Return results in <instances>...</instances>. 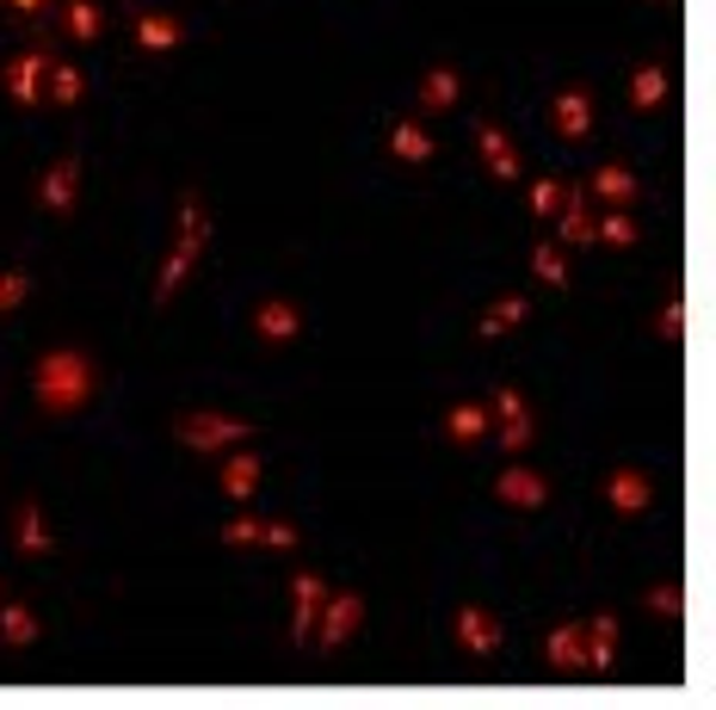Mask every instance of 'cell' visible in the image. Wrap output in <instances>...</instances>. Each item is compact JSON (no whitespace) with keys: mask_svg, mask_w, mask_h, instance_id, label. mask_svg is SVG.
Returning a JSON list of instances; mask_svg holds the SVG:
<instances>
[{"mask_svg":"<svg viewBox=\"0 0 716 710\" xmlns=\"http://www.w3.org/2000/svg\"><path fill=\"white\" fill-rule=\"evenodd\" d=\"M593 229H600L605 241H617V247H631V241H636V223H631V217H605V223H593Z\"/></svg>","mask_w":716,"mask_h":710,"instance_id":"obj_29","label":"cell"},{"mask_svg":"<svg viewBox=\"0 0 716 710\" xmlns=\"http://www.w3.org/2000/svg\"><path fill=\"white\" fill-rule=\"evenodd\" d=\"M396 155L401 161H427L432 155V136L420 131V124H401V131H396Z\"/></svg>","mask_w":716,"mask_h":710,"instance_id":"obj_23","label":"cell"},{"mask_svg":"<svg viewBox=\"0 0 716 710\" xmlns=\"http://www.w3.org/2000/svg\"><path fill=\"white\" fill-rule=\"evenodd\" d=\"M204 254V210L198 198H186V229H180V254H167V266H161V303H167L173 290H180V278L192 272V260Z\"/></svg>","mask_w":716,"mask_h":710,"instance_id":"obj_2","label":"cell"},{"mask_svg":"<svg viewBox=\"0 0 716 710\" xmlns=\"http://www.w3.org/2000/svg\"><path fill=\"white\" fill-rule=\"evenodd\" d=\"M13 297H25V285L19 278H0V303H13Z\"/></svg>","mask_w":716,"mask_h":710,"instance_id":"obj_33","label":"cell"},{"mask_svg":"<svg viewBox=\"0 0 716 710\" xmlns=\"http://www.w3.org/2000/svg\"><path fill=\"white\" fill-rule=\"evenodd\" d=\"M38 74H43V56L13 62V93H19V100H31V93H38Z\"/></svg>","mask_w":716,"mask_h":710,"instance_id":"obj_27","label":"cell"},{"mask_svg":"<svg viewBox=\"0 0 716 710\" xmlns=\"http://www.w3.org/2000/svg\"><path fill=\"white\" fill-rule=\"evenodd\" d=\"M482 433H488V414H482V408H451V439H458V445H475Z\"/></svg>","mask_w":716,"mask_h":710,"instance_id":"obj_22","label":"cell"},{"mask_svg":"<svg viewBox=\"0 0 716 710\" xmlns=\"http://www.w3.org/2000/svg\"><path fill=\"white\" fill-rule=\"evenodd\" d=\"M223 544H259V550H290L297 544V532L290 525H266V519H242L223 532Z\"/></svg>","mask_w":716,"mask_h":710,"instance_id":"obj_5","label":"cell"},{"mask_svg":"<svg viewBox=\"0 0 716 710\" xmlns=\"http://www.w3.org/2000/svg\"><path fill=\"white\" fill-rule=\"evenodd\" d=\"M556 241H569V247L593 241V217H587V210H581V198H574V192H569V198H562V235H556Z\"/></svg>","mask_w":716,"mask_h":710,"instance_id":"obj_15","label":"cell"},{"mask_svg":"<svg viewBox=\"0 0 716 710\" xmlns=\"http://www.w3.org/2000/svg\"><path fill=\"white\" fill-rule=\"evenodd\" d=\"M507 321H525V297H507V303H494V316L482 321V340H501Z\"/></svg>","mask_w":716,"mask_h":710,"instance_id":"obj_24","label":"cell"},{"mask_svg":"<svg viewBox=\"0 0 716 710\" xmlns=\"http://www.w3.org/2000/svg\"><path fill=\"white\" fill-rule=\"evenodd\" d=\"M420 105H427V112H444V105H458V74H451V69H432L427 81H420Z\"/></svg>","mask_w":716,"mask_h":710,"instance_id":"obj_12","label":"cell"},{"mask_svg":"<svg viewBox=\"0 0 716 710\" xmlns=\"http://www.w3.org/2000/svg\"><path fill=\"white\" fill-rule=\"evenodd\" d=\"M223 488H229L235 501H247V494L259 488V457H235V464H223Z\"/></svg>","mask_w":716,"mask_h":710,"instance_id":"obj_18","label":"cell"},{"mask_svg":"<svg viewBox=\"0 0 716 710\" xmlns=\"http://www.w3.org/2000/svg\"><path fill=\"white\" fill-rule=\"evenodd\" d=\"M352 624H358V594H340V606H334V618L321 624V642H328V649H340V642L352 637Z\"/></svg>","mask_w":716,"mask_h":710,"instance_id":"obj_14","label":"cell"},{"mask_svg":"<svg viewBox=\"0 0 716 710\" xmlns=\"http://www.w3.org/2000/svg\"><path fill=\"white\" fill-rule=\"evenodd\" d=\"M81 88H86V81L74 69H57V100H81Z\"/></svg>","mask_w":716,"mask_h":710,"instance_id":"obj_31","label":"cell"},{"mask_svg":"<svg viewBox=\"0 0 716 710\" xmlns=\"http://www.w3.org/2000/svg\"><path fill=\"white\" fill-rule=\"evenodd\" d=\"M328 606V587H321L316 575H297V637L309 642L316 637V611Z\"/></svg>","mask_w":716,"mask_h":710,"instance_id":"obj_9","label":"cell"},{"mask_svg":"<svg viewBox=\"0 0 716 710\" xmlns=\"http://www.w3.org/2000/svg\"><path fill=\"white\" fill-rule=\"evenodd\" d=\"M62 25L74 31V44H93V38H100V13H93V0H69V7H62Z\"/></svg>","mask_w":716,"mask_h":710,"instance_id":"obj_16","label":"cell"},{"mask_svg":"<svg viewBox=\"0 0 716 710\" xmlns=\"http://www.w3.org/2000/svg\"><path fill=\"white\" fill-rule=\"evenodd\" d=\"M259 340H273V347H285V340H297V309L290 303H259Z\"/></svg>","mask_w":716,"mask_h":710,"instance_id":"obj_10","label":"cell"},{"mask_svg":"<svg viewBox=\"0 0 716 710\" xmlns=\"http://www.w3.org/2000/svg\"><path fill=\"white\" fill-rule=\"evenodd\" d=\"M593 192H600L605 204H631V198H636V179H631V167H600Z\"/></svg>","mask_w":716,"mask_h":710,"instance_id":"obj_17","label":"cell"},{"mask_svg":"<svg viewBox=\"0 0 716 710\" xmlns=\"http://www.w3.org/2000/svg\"><path fill=\"white\" fill-rule=\"evenodd\" d=\"M494 402H501V445H507V451H525V445H531V414H525V402H519L513 390H501Z\"/></svg>","mask_w":716,"mask_h":710,"instance_id":"obj_7","label":"cell"},{"mask_svg":"<svg viewBox=\"0 0 716 710\" xmlns=\"http://www.w3.org/2000/svg\"><path fill=\"white\" fill-rule=\"evenodd\" d=\"M661 93H667V74H661L655 62H648V69L636 74V105H661Z\"/></svg>","mask_w":716,"mask_h":710,"instance_id":"obj_26","label":"cell"},{"mask_svg":"<svg viewBox=\"0 0 716 710\" xmlns=\"http://www.w3.org/2000/svg\"><path fill=\"white\" fill-rule=\"evenodd\" d=\"M605 661H612V624L600 618V624H593V661H587V667H593V673H600Z\"/></svg>","mask_w":716,"mask_h":710,"instance_id":"obj_30","label":"cell"},{"mask_svg":"<svg viewBox=\"0 0 716 710\" xmlns=\"http://www.w3.org/2000/svg\"><path fill=\"white\" fill-rule=\"evenodd\" d=\"M7 637H13V642H31V618H25V611H7Z\"/></svg>","mask_w":716,"mask_h":710,"instance_id":"obj_32","label":"cell"},{"mask_svg":"<svg viewBox=\"0 0 716 710\" xmlns=\"http://www.w3.org/2000/svg\"><path fill=\"white\" fill-rule=\"evenodd\" d=\"M550 667H569V673L574 667H587L581 661V630H574V624H562L556 637H550Z\"/></svg>","mask_w":716,"mask_h":710,"instance_id":"obj_21","label":"cell"},{"mask_svg":"<svg viewBox=\"0 0 716 710\" xmlns=\"http://www.w3.org/2000/svg\"><path fill=\"white\" fill-rule=\"evenodd\" d=\"M562 198H569V192H562L556 179H544V186L531 192V210H538V217H550V210H562Z\"/></svg>","mask_w":716,"mask_h":710,"instance_id":"obj_28","label":"cell"},{"mask_svg":"<svg viewBox=\"0 0 716 710\" xmlns=\"http://www.w3.org/2000/svg\"><path fill=\"white\" fill-rule=\"evenodd\" d=\"M556 131L569 136V143H587V131H593V100H587V88H569L556 100Z\"/></svg>","mask_w":716,"mask_h":710,"instance_id":"obj_4","label":"cell"},{"mask_svg":"<svg viewBox=\"0 0 716 710\" xmlns=\"http://www.w3.org/2000/svg\"><path fill=\"white\" fill-rule=\"evenodd\" d=\"M247 433H254L247 421H223V414H186V421H180V439L198 445V451H229V445H242Z\"/></svg>","mask_w":716,"mask_h":710,"instance_id":"obj_3","label":"cell"},{"mask_svg":"<svg viewBox=\"0 0 716 710\" xmlns=\"http://www.w3.org/2000/svg\"><path fill=\"white\" fill-rule=\"evenodd\" d=\"M38 395H43V408H57V414L81 408L86 395H93V364H86L81 352H57V359H43Z\"/></svg>","mask_w":716,"mask_h":710,"instance_id":"obj_1","label":"cell"},{"mask_svg":"<svg viewBox=\"0 0 716 710\" xmlns=\"http://www.w3.org/2000/svg\"><path fill=\"white\" fill-rule=\"evenodd\" d=\"M538 278H544V285H569V266H562V247H538Z\"/></svg>","mask_w":716,"mask_h":710,"instance_id":"obj_25","label":"cell"},{"mask_svg":"<svg viewBox=\"0 0 716 710\" xmlns=\"http://www.w3.org/2000/svg\"><path fill=\"white\" fill-rule=\"evenodd\" d=\"M458 642H463V649H475V655H494V649H501V624L488 618V611H463V618H458Z\"/></svg>","mask_w":716,"mask_h":710,"instance_id":"obj_8","label":"cell"},{"mask_svg":"<svg viewBox=\"0 0 716 710\" xmlns=\"http://www.w3.org/2000/svg\"><path fill=\"white\" fill-rule=\"evenodd\" d=\"M605 494H612V501H617V507H648V482L643 476H636V470H617V476H612V488H605Z\"/></svg>","mask_w":716,"mask_h":710,"instance_id":"obj_20","label":"cell"},{"mask_svg":"<svg viewBox=\"0 0 716 710\" xmlns=\"http://www.w3.org/2000/svg\"><path fill=\"white\" fill-rule=\"evenodd\" d=\"M13 7H25V13H38V7H43V0H13Z\"/></svg>","mask_w":716,"mask_h":710,"instance_id":"obj_34","label":"cell"},{"mask_svg":"<svg viewBox=\"0 0 716 710\" xmlns=\"http://www.w3.org/2000/svg\"><path fill=\"white\" fill-rule=\"evenodd\" d=\"M74 192H81V161H62L57 174H50V186H43V198H50V210H69Z\"/></svg>","mask_w":716,"mask_h":710,"instance_id":"obj_13","label":"cell"},{"mask_svg":"<svg viewBox=\"0 0 716 710\" xmlns=\"http://www.w3.org/2000/svg\"><path fill=\"white\" fill-rule=\"evenodd\" d=\"M482 155H488V167H494L501 179H519V155H513V143H507L494 124H482Z\"/></svg>","mask_w":716,"mask_h":710,"instance_id":"obj_11","label":"cell"},{"mask_svg":"<svg viewBox=\"0 0 716 710\" xmlns=\"http://www.w3.org/2000/svg\"><path fill=\"white\" fill-rule=\"evenodd\" d=\"M136 44H143V50H180V44H186V25L167 19V13H143V19H136Z\"/></svg>","mask_w":716,"mask_h":710,"instance_id":"obj_6","label":"cell"},{"mask_svg":"<svg viewBox=\"0 0 716 710\" xmlns=\"http://www.w3.org/2000/svg\"><path fill=\"white\" fill-rule=\"evenodd\" d=\"M501 501H525V507H538V501H544V482L531 476V470H507V476H501Z\"/></svg>","mask_w":716,"mask_h":710,"instance_id":"obj_19","label":"cell"}]
</instances>
